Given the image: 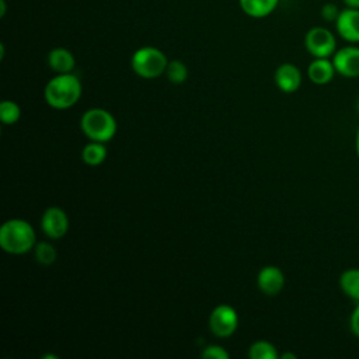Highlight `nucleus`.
Returning a JSON list of instances; mask_svg holds the SVG:
<instances>
[{
  "label": "nucleus",
  "mask_w": 359,
  "mask_h": 359,
  "mask_svg": "<svg viewBox=\"0 0 359 359\" xmlns=\"http://www.w3.org/2000/svg\"><path fill=\"white\" fill-rule=\"evenodd\" d=\"M81 81L73 73H60L52 77L43 90L45 101L55 109L72 108L81 97Z\"/></svg>",
  "instance_id": "f257e3e1"
},
{
  "label": "nucleus",
  "mask_w": 359,
  "mask_h": 359,
  "mask_svg": "<svg viewBox=\"0 0 359 359\" xmlns=\"http://www.w3.org/2000/svg\"><path fill=\"white\" fill-rule=\"evenodd\" d=\"M34 227L24 219H8L0 227V247L11 255L27 254L35 247Z\"/></svg>",
  "instance_id": "f03ea898"
},
{
  "label": "nucleus",
  "mask_w": 359,
  "mask_h": 359,
  "mask_svg": "<svg viewBox=\"0 0 359 359\" xmlns=\"http://www.w3.org/2000/svg\"><path fill=\"white\" fill-rule=\"evenodd\" d=\"M80 126L83 133L93 142L107 143L116 133V121L104 108L87 109L80 119Z\"/></svg>",
  "instance_id": "7ed1b4c3"
},
{
  "label": "nucleus",
  "mask_w": 359,
  "mask_h": 359,
  "mask_svg": "<svg viewBox=\"0 0 359 359\" xmlns=\"http://www.w3.org/2000/svg\"><path fill=\"white\" fill-rule=\"evenodd\" d=\"M168 59L154 46H142L130 57L132 70L142 79H156L165 73Z\"/></svg>",
  "instance_id": "20e7f679"
},
{
  "label": "nucleus",
  "mask_w": 359,
  "mask_h": 359,
  "mask_svg": "<svg viewBox=\"0 0 359 359\" xmlns=\"http://www.w3.org/2000/svg\"><path fill=\"white\" fill-rule=\"evenodd\" d=\"M304 46L314 57H330L335 53L337 41L328 28L313 27L304 35Z\"/></svg>",
  "instance_id": "39448f33"
},
{
  "label": "nucleus",
  "mask_w": 359,
  "mask_h": 359,
  "mask_svg": "<svg viewBox=\"0 0 359 359\" xmlns=\"http://www.w3.org/2000/svg\"><path fill=\"white\" fill-rule=\"evenodd\" d=\"M238 327V314L229 304L216 306L209 316V330L219 338L231 337Z\"/></svg>",
  "instance_id": "423d86ee"
},
{
  "label": "nucleus",
  "mask_w": 359,
  "mask_h": 359,
  "mask_svg": "<svg viewBox=\"0 0 359 359\" xmlns=\"http://www.w3.org/2000/svg\"><path fill=\"white\" fill-rule=\"evenodd\" d=\"M42 231L52 240H60L69 231L67 213L59 206L48 208L41 217Z\"/></svg>",
  "instance_id": "0eeeda50"
},
{
  "label": "nucleus",
  "mask_w": 359,
  "mask_h": 359,
  "mask_svg": "<svg viewBox=\"0 0 359 359\" xmlns=\"http://www.w3.org/2000/svg\"><path fill=\"white\" fill-rule=\"evenodd\" d=\"M332 63L344 77H359V48L349 45L335 50L332 55Z\"/></svg>",
  "instance_id": "6e6552de"
},
{
  "label": "nucleus",
  "mask_w": 359,
  "mask_h": 359,
  "mask_svg": "<svg viewBox=\"0 0 359 359\" xmlns=\"http://www.w3.org/2000/svg\"><path fill=\"white\" fill-rule=\"evenodd\" d=\"M335 28L338 35L351 43L359 42V8L345 7L341 10Z\"/></svg>",
  "instance_id": "1a4fd4ad"
},
{
  "label": "nucleus",
  "mask_w": 359,
  "mask_h": 359,
  "mask_svg": "<svg viewBox=\"0 0 359 359\" xmlns=\"http://www.w3.org/2000/svg\"><path fill=\"white\" fill-rule=\"evenodd\" d=\"M257 285L264 294L275 296L285 286V275L280 268L275 265H266L258 272Z\"/></svg>",
  "instance_id": "9d476101"
},
{
  "label": "nucleus",
  "mask_w": 359,
  "mask_h": 359,
  "mask_svg": "<svg viewBox=\"0 0 359 359\" xmlns=\"http://www.w3.org/2000/svg\"><path fill=\"white\" fill-rule=\"evenodd\" d=\"M275 84L283 93H294L302 84V73L293 63H282L275 70Z\"/></svg>",
  "instance_id": "9b49d317"
},
{
  "label": "nucleus",
  "mask_w": 359,
  "mask_h": 359,
  "mask_svg": "<svg viewBox=\"0 0 359 359\" xmlns=\"http://www.w3.org/2000/svg\"><path fill=\"white\" fill-rule=\"evenodd\" d=\"M337 73L332 60L328 57H314V60L307 67V76L314 84H327L334 79Z\"/></svg>",
  "instance_id": "f8f14e48"
},
{
  "label": "nucleus",
  "mask_w": 359,
  "mask_h": 359,
  "mask_svg": "<svg viewBox=\"0 0 359 359\" xmlns=\"http://www.w3.org/2000/svg\"><path fill=\"white\" fill-rule=\"evenodd\" d=\"M48 65L56 74L72 73L76 66V60L69 49L57 46L48 53Z\"/></svg>",
  "instance_id": "ddd939ff"
},
{
  "label": "nucleus",
  "mask_w": 359,
  "mask_h": 359,
  "mask_svg": "<svg viewBox=\"0 0 359 359\" xmlns=\"http://www.w3.org/2000/svg\"><path fill=\"white\" fill-rule=\"evenodd\" d=\"M279 0H238L241 10L252 18L269 15L278 6Z\"/></svg>",
  "instance_id": "4468645a"
},
{
  "label": "nucleus",
  "mask_w": 359,
  "mask_h": 359,
  "mask_svg": "<svg viewBox=\"0 0 359 359\" xmlns=\"http://www.w3.org/2000/svg\"><path fill=\"white\" fill-rule=\"evenodd\" d=\"M108 156V150L101 142H90L81 150V158L87 165L95 167L105 161Z\"/></svg>",
  "instance_id": "2eb2a0df"
},
{
  "label": "nucleus",
  "mask_w": 359,
  "mask_h": 359,
  "mask_svg": "<svg viewBox=\"0 0 359 359\" xmlns=\"http://www.w3.org/2000/svg\"><path fill=\"white\" fill-rule=\"evenodd\" d=\"M342 292L355 302H359V268L346 269L339 278Z\"/></svg>",
  "instance_id": "dca6fc26"
},
{
  "label": "nucleus",
  "mask_w": 359,
  "mask_h": 359,
  "mask_svg": "<svg viewBox=\"0 0 359 359\" xmlns=\"http://www.w3.org/2000/svg\"><path fill=\"white\" fill-rule=\"evenodd\" d=\"M248 356L251 359H276L278 358V351L273 344L268 341H255L250 349H248Z\"/></svg>",
  "instance_id": "f3484780"
},
{
  "label": "nucleus",
  "mask_w": 359,
  "mask_h": 359,
  "mask_svg": "<svg viewBox=\"0 0 359 359\" xmlns=\"http://www.w3.org/2000/svg\"><path fill=\"white\" fill-rule=\"evenodd\" d=\"M34 257L38 264L48 266L56 261L57 252L50 243L41 241V243L35 244V247H34Z\"/></svg>",
  "instance_id": "a211bd4d"
},
{
  "label": "nucleus",
  "mask_w": 359,
  "mask_h": 359,
  "mask_svg": "<svg viewBox=\"0 0 359 359\" xmlns=\"http://www.w3.org/2000/svg\"><path fill=\"white\" fill-rule=\"evenodd\" d=\"M172 84H182L188 79V67L184 62L181 60H170L164 73Z\"/></svg>",
  "instance_id": "6ab92c4d"
},
{
  "label": "nucleus",
  "mask_w": 359,
  "mask_h": 359,
  "mask_svg": "<svg viewBox=\"0 0 359 359\" xmlns=\"http://www.w3.org/2000/svg\"><path fill=\"white\" fill-rule=\"evenodd\" d=\"M21 118V108L11 100H4L0 104V119L4 125H14Z\"/></svg>",
  "instance_id": "aec40b11"
},
{
  "label": "nucleus",
  "mask_w": 359,
  "mask_h": 359,
  "mask_svg": "<svg viewBox=\"0 0 359 359\" xmlns=\"http://www.w3.org/2000/svg\"><path fill=\"white\" fill-rule=\"evenodd\" d=\"M201 356L205 359H229V352L220 345H208L202 352Z\"/></svg>",
  "instance_id": "412c9836"
},
{
  "label": "nucleus",
  "mask_w": 359,
  "mask_h": 359,
  "mask_svg": "<svg viewBox=\"0 0 359 359\" xmlns=\"http://www.w3.org/2000/svg\"><path fill=\"white\" fill-rule=\"evenodd\" d=\"M341 10L337 7V4L334 3H325L323 7H321V15L325 21H330V22H335L338 15H339Z\"/></svg>",
  "instance_id": "4be33fe9"
},
{
  "label": "nucleus",
  "mask_w": 359,
  "mask_h": 359,
  "mask_svg": "<svg viewBox=\"0 0 359 359\" xmlns=\"http://www.w3.org/2000/svg\"><path fill=\"white\" fill-rule=\"evenodd\" d=\"M351 330L359 338V302H358V304L353 309L352 316H351Z\"/></svg>",
  "instance_id": "5701e85b"
},
{
  "label": "nucleus",
  "mask_w": 359,
  "mask_h": 359,
  "mask_svg": "<svg viewBox=\"0 0 359 359\" xmlns=\"http://www.w3.org/2000/svg\"><path fill=\"white\" fill-rule=\"evenodd\" d=\"M345 7H351V8H359V0H342Z\"/></svg>",
  "instance_id": "b1692460"
},
{
  "label": "nucleus",
  "mask_w": 359,
  "mask_h": 359,
  "mask_svg": "<svg viewBox=\"0 0 359 359\" xmlns=\"http://www.w3.org/2000/svg\"><path fill=\"white\" fill-rule=\"evenodd\" d=\"M356 151H358V156H359V129H358V133H356Z\"/></svg>",
  "instance_id": "393cba45"
},
{
  "label": "nucleus",
  "mask_w": 359,
  "mask_h": 359,
  "mask_svg": "<svg viewBox=\"0 0 359 359\" xmlns=\"http://www.w3.org/2000/svg\"><path fill=\"white\" fill-rule=\"evenodd\" d=\"M280 358H283V359H286V358H292V359H294L296 356H294L293 353H283Z\"/></svg>",
  "instance_id": "a878e982"
},
{
  "label": "nucleus",
  "mask_w": 359,
  "mask_h": 359,
  "mask_svg": "<svg viewBox=\"0 0 359 359\" xmlns=\"http://www.w3.org/2000/svg\"><path fill=\"white\" fill-rule=\"evenodd\" d=\"M356 108H358V111H359V98H358V102H356Z\"/></svg>",
  "instance_id": "bb28decb"
}]
</instances>
